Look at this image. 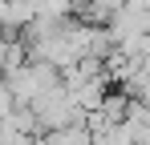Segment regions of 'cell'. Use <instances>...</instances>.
<instances>
[{
  "instance_id": "1",
  "label": "cell",
  "mask_w": 150,
  "mask_h": 145,
  "mask_svg": "<svg viewBox=\"0 0 150 145\" xmlns=\"http://www.w3.org/2000/svg\"><path fill=\"white\" fill-rule=\"evenodd\" d=\"M4 81H8V89L16 97V105H33L41 93H49L53 85H61V72L53 69V65H45V61H37V56H28L16 69L4 72Z\"/></svg>"
},
{
  "instance_id": "2",
  "label": "cell",
  "mask_w": 150,
  "mask_h": 145,
  "mask_svg": "<svg viewBox=\"0 0 150 145\" xmlns=\"http://www.w3.org/2000/svg\"><path fill=\"white\" fill-rule=\"evenodd\" d=\"M45 145H93V129H89L85 121H73V125L49 129V133H45Z\"/></svg>"
},
{
  "instance_id": "3",
  "label": "cell",
  "mask_w": 150,
  "mask_h": 145,
  "mask_svg": "<svg viewBox=\"0 0 150 145\" xmlns=\"http://www.w3.org/2000/svg\"><path fill=\"white\" fill-rule=\"evenodd\" d=\"M33 16H45V20H65L77 8V0H28Z\"/></svg>"
},
{
  "instance_id": "4",
  "label": "cell",
  "mask_w": 150,
  "mask_h": 145,
  "mask_svg": "<svg viewBox=\"0 0 150 145\" xmlns=\"http://www.w3.org/2000/svg\"><path fill=\"white\" fill-rule=\"evenodd\" d=\"M130 4H134V8H150V0H130Z\"/></svg>"
}]
</instances>
